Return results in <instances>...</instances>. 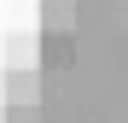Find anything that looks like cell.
Returning a JSON list of instances; mask_svg holds the SVG:
<instances>
[{
    "label": "cell",
    "instance_id": "6da1fadb",
    "mask_svg": "<svg viewBox=\"0 0 128 123\" xmlns=\"http://www.w3.org/2000/svg\"><path fill=\"white\" fill-rule=\"evenodd\" d=\"M35 100H41L35 65H6V106H35Z\"/></svg>",
    "mask_w": 128,
    "mask_h": 123
},
{
    "label": "cell",
    "instance_id": "7a4b0ae2",
    "mask_svg": "<svg viewBox=\"0 0 128 123\" xmlns=\"http://www.w3.org/2000/svg\"><path fill=\"white\" fill-rule=\"evenodd\" d=\"M70 59H76L70 29H47V41H41V65H47V70H70Z\"/></svg>",
    "mask_w": 128,
    "mask_h": 123
},
{
    "label": "cell",
    "instance_id": "3957f363",
    "mask_svg": "<svg viewBox=\"0 0 128 123\" xmlns=\"http://www.w3.org/2000/svg\"><path fill=\"white\" fill-rule=\"evenodd\" d=\"M47 29H76V0H41V35Z\"/></svg>",
    "mask_w": 128,
    "mask_h": 123
},
{
    "label": "cell",
    "instance_id": "277c9868",
    "mask_svg": "<svg viewBox=\"0 0 128 123\" xmlns=\"http://www.w3.org/2000/svg\"><path fill=\"white\" fill-rule=\"evenodd\" d=\"M35 59H41V41H35L29 29L6 35V65H35Z\"/></svg>",
    "mask_w": 128,
    "mask_h": 123
}]
</instances>
